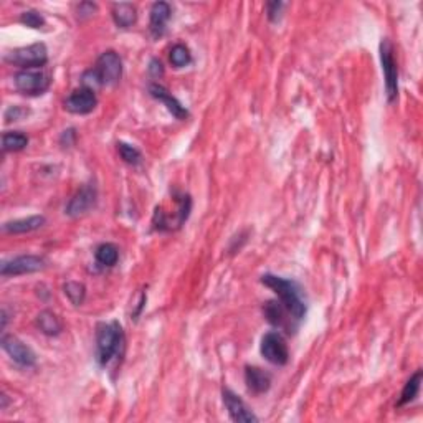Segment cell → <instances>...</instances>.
Masks as SVG:
<instances>
[{"label":"cell","instance_id":"1","mask_svg":"<svg viewBox=\"0 0 423 423\" xmlns=\"http://www.w3.org/2000/svg\"><path fill=\"white\" fill-rule=\"evenodd\" d=\"M261 283L275 291V295L280 298V303L285 306L286 311L291 314L293 319L296 322L303 321L306 316V304L298 283L293 280H285L281 276L271 275V273L261 276Z\"/></svg>","mask_w":423,"mask_h":423},{"label":"cell","instance_id":"2","mask_svg":"<svg viewBox=\"0 0 423 423\" xmlns=\"http://www.w3.org/2000/svg\"><path fill=\"white\" fill-rule=\"evenodd\" d=\"M123 76V62L116 51L108 50L101 53L95 67L83 75V86L96 91L101 86H114Z\"/></svg>","mask_w":423,"mask_h":423},{"label":"cell","instance_id":"3","mask_svg":"<svg viewBox=\"0 0 423 423\" xmlns=\"http://www.w3.org/2000/svg\"><path fill=\"white\" fill-rule=\"evenodd\" d=\"M124 348V333L118 321L101 322L96 328V357L99 365L106 367L116 357L121 356Z\"/></svg>","mask_w":423,"mask_h":423},{"label":"cell","instance_id":"4","mask_svg":"<svg viewBox=\"0 0 423 423\" xmlns=\"http://www.w3.org/2000/svg\"><path fill=\"white\" fill-rule=\"evenodd\" d=\"M176 212L167 213L164 212L162 207H157L152 217V225H154L156 230L159 232H169L180 228L185 223V220L189 219V213L192 208V200L189 195H176Z\"/></svg>","mask_w":423,"mask_h":423},{"label":"cell","instance_id":"5","mask_svg":"<svg viewBox=\"0 0 423 423\" xmlns=\"http://www.w3.org/2000/svg\"><path fill=\"white\" fill-rule=\"evenodd\" d=\"M5 60L15 67L23 68V70H37L42 68L48 62V50L45 43H34L30 47H22L17 50L10 51L5 56Z\"/></svg>","mask_w":423,"mask_h":423},{"label":"cell","instance_id":"6","mask_svg":"<svg viewBox=\"0 0 423 423\" xmlns=\"http://www.w3.org/2000/svg\"><path fill=\"white\" fill-rule=\"evenodd\" d=\"M380 62L385 78L387 99H389V103H392L396 101L398 95V67L396 56H394V47L389 38H384L380 42Z\"/></svg>","mask_w":423,"mask_h":423},{"label":"cell","instance_id":"7","mask_svg":"<svg viewBox=\"0 0 423 423\" xmlns=\"http://www.w3.org/2000/svg\"><path fill=\"white\" fill-rule=\"evenodd\" d=\"M15 88L27 96L43 95L50 88V76L42 70H22L15 75Z\"/></svg>","mask_w":423,"mask_h":423},{"label":"cell","instance_id":"8","mask_svg":"<svg viewBox=\"0 0 423 423\" xmlns=\"http://www.w3.org/2000/svg\"><path fill=\"white\" fill-rule=\"evenodd\" d=\"M47 268V260L38 255H22L15 256L12 260L3 261L0 267V275L2 276H19V275H30V273L42 271Z\"/></svg>","mask_w":423,"mask_h":423},{"label":"cell","instance_id":"9","mask_svg":"<svg viewBox=\"0 0 423 423\" xmlns=\"http://www.w3.org/2000/svg\"><path fill=\"white\" fill-rule=\"evenodd\" d=\"M261 356L273 365H285L289 361V349L285 337L280 333H267L261 339Z\"/></svg>","mask_w":423,"mask_h":423},{"label":"cell","instance_id":"10","mask_svg":"<svg viewBox=\"0 0 423 423\" xmlns=\"http://www.w3.org/2000/svg\"><path fill=\"white\" fill-rule=\"evenodd\" d=\"M2 348L9 354V357L15 364L20 365V367H34L37 364V356L32 350L25 342H22L19 337L15 336H5L2 337Z\"/></svg>","mask_w":423,"mask_h":423},{"label":"cell","instance_id":"11","mask_svg":"<svg viewBox=\"0 0 423 423\" xmlns=\"http://www.w3.org/2000/svg\"><path fill=\"white\" fill-rule=\"evenodd\" d=\"M98 104V98H96V91L90 90V88L82 86L75 90L64 101V110L71 114H90Z\"/></svg>","mask_w":423,"mask_h":423},{"label":"cell","instance_id":"12","mask_svg":"<svg viewBox=\"0 0 423 423\" xmlns=\"http://www.w3.org/2000/svg\"><path fill=\"white\" fill-rule=\"evenodd\" d=\"M98 199V191L95 184H86L80 189L78 192L71 197V200L67 205V215L70 217H82L86 212H90L96 205Z\"/></svg>","mask_w":423,"mask_h":423},{"label":"cell","instance_id":"13","mask_svg":"<svg viewBox=\"0 0 423 423\" xmlns=\"http://www.w3.org/2000/svg\"><path fill=\"white\" fill-rule=\"evenodd\" d=\"M221 398H223V404L227 407L228 415L233 422L240 423H256L258 417L252 412V409L245 404V400L237 396L235 392L230 389L221 390Z\"/></svg>","mask_w":423,"mask_h":423},{"label":"cell","instance_id":"14","mask_svg":"<svg viewBox=\"0 0 423 423\" xmlns=\"http://www.w3.org/2000/svg\"><path fill=\"white\" fill-rule=\"evenodd\" d=\"M149 93H151L152 98H156L157 101L166 104L169 112H172V116H176L177 119L189 118V111L185 110V106H182V103H180L177 98H174L172 93H169L162 84H159V83L149 84Z\"/></svg>","mask_w":423,"mask_h":423},{"label":"cell","instance_id":"15","mask_svg":"<svg viewBox=\"0 0 423 423\" xmlns=\"http://www.w3.org/2000/svg\"><path fill=\"white\" fill-rule=\"evenodd\" d=\"M263 313L265 316H267L268 322H271V324L276 326V328L288 329V333H291L293 329L296 328V326L291 322L295 319L291 317V314L286 311V308L280 303V301H268V303L265 304Z\"/></svg>","mask_w":423,"mask_h":423},{"label":"cell","instance_id":"16","mask_svg":"<svg viewBox=\"0 0 423 423\" xmlns=\"http://www.w3.org/2000/svg\"><path fill=\"white\" fill-rule=\"evenodd\" d=\"M245 382H247L250 392L255 394V396H261V394L268 392L269 387H271V376L265 372L263 369L247 365L245 367Z\"/></svg>","mask_w":423,"mask_h":423},{"label":"cell","instance_id":"17","mask_svg":"<svg viewBox=\"0 0 423 423\" xmlns=\"http://www.w3.org/2000/svg\"><path fill=\"white\" fill-rule=\"evenodd\" d=\"M172 9L167 2H156L151 7V22H149V28H151V34L156 38L162 37L164 32H166V25L171 19Z\"/></svg>","mask_w":423,"mask_h":423},{"label":"cell","instance_id":"18","mask_svg":"<svg viewBox=\"0 0 423 423\" xmlns=\"http://www.w3.org/2000/svg\"><path fill=\"white\" fill-rule=\"evenodd\" d=\"M47 223V219L43 215H32L27 219L12 220L3 223V232L10 233V235H20V233H30L42 228Z\"/></svg>","mask_w":423,"mask_h":423},{"label":"cell","instance_id":"19","mask_svg":"<svg viewBox=\"0 0 423 423\" xmlns=\"http://www.w3.org/2000/svg\"><path fill=\"white\" fill-rule=\"evenodd\" d=\"M112 19L119 28H129L136 23L138 14H136V7L129 2H121L112 5Z\"/></svg>","mask_w":423,"mask_h":423},{"label":"cell","instance_id":"20","mask_svg":"<svg viewBox=\"0 0 423 423\" xmlns=\"http://www.w3.org/2000/svg\"><path fill=\"white\" fill-rule=\"evenodd\" d=\"M35 324H37V328L42 331L45 336H58L60 333L63 331V324L62 321L58 319V316H56L55 313L51 311H42L37 316V319H35Z\"/></svg>","mask_w":423,"mask_h":423},{"label":"cell","instance_id":"21","mask_svg":"<svg viewBox=\"0 0 423 423\" xmlns=\"http://www.w3.org/2000/svg\"><path fill=\"white\" fill-rule=\"evenodd\" d=\"M420 387H422V370H417V372L407 380L404 390H402L400 394V398H398L397 402V407H404L407 404H410V402H413L415 398L418 397Z\"/></svg>","mask_w":423,"mask_h":423},{"label":"cell","instance_id":"22","mask_svg":"<svg viewBox=\"0 0 423 423\" xmlns=\"http://www.w3.org/2000/svg\"><path fill=\"white\" fill-rule=\"evenodd\" d=\"M95 258L101 267L112 268L119 260V250L114 243H101L96 248Z\"/></svg>","mask_w":423,"mask_h":423},{"label":"cell","instance_id":"23","mask_svg":"<svg viewBox=\"0 0 423 423\" xmlns=\"http://www.w3.org/2000/svg\"><path fill=\"white\" fill-rule=\"evenodd\" d=\"M28 146V138L23 132L9 131L2 136V149L5 152H19Z\"/></svg>","mask_w":423,"mask_h":423},{"label":"cell","instance_id":"24","mask_svg":"<svg viewBox=\"0 0 423 423\" xmlns=\"http://www.w3.org/2000/svg\"><path fill=\"white\" fill-rule=\"evenodd\" d=\"M63 291L64 295L68 296V300L71 301V304L82 306L84 303L86 288H84L83 283H78V281H68V283L63 286Z\"/></svg>","mask_w":423,"mask_h":423},{"label":"cell","instance_id":"25","mask_svg":"<svg viewBox=\"0 0 423 423\" xmlns=\"http://www.w3.org/2000/svg\"><path fill=\"white\" fill-rule=\"evenodd\" d=\"M169 60H171V63L174 64L176 68H184L192 62V55H191V51H189L187 47L180 45V43H179V45L172 47L171 55H169Z\"/></svg>","mask_w":423,"mask_h":423},{"label":"cell","instance_id":"26","mask_svg":"<svg viewBox=\"0 0 423 423\" xmlns=\"http://www.w3.org/2000/svg\"><path fill=\"white\" fill-rule=\"evenodd\" d=\"M118 151L124 162L131 164V166H138L143 160V154H141L139 149L128 143H118Z\"/></svg>","mask_w":423,"mask_h":423},{"label":"cell","instance_id":"27","mask_svg":"<svg viewBox=\"0 0 423 423\" xmlns=\"http://www.w3.org/2000/svg\"><path fill=\"white\" fill-rule=\"evenodd\" d=\"M20 22L30 28H42L45 25V19H43V15L37 10L23 12V14L20 15Z\"/></svg>","mask_w":423,"mask_h":423},{"label":"cell","instance_id":"28","mask_svg":"<svg viewBox=\"0 0 423 423\" xmlns=\"http://www.w3.org/2000/svg\"><path fill=\"white\" fill-rule=\"evenodd\" d=\"M285 3L283 2H269L267 5V14L268 19L271 20V22H276V20H280L281 10H283Z\"/></svg>","mask_w":423,"mask_h":423},{"label":"cell","instance_id":"29","mask_svg":"<svg viewBox=\"0 0 423 423\" xmlns=\"http://www.w3.org/2000/svg\"><path fill=\"white\" fill-rule=\"evenodd\" d=\"M27 114H28L27 110H23V108H20V106H14L5 112V119L7 121H20V119H23V116H27Z\"/></svg>","mask_w":423,"mask_h":423},{"label":"cell","instance_id":"30","mask_svg":"<svg viewBox=\"0 0 423 423\" xmlns=\"http://www.w3.org/2000/svg\"><path fill=\"white\" fill-rule=\"evenodd\" d=\"M149 71H151V75L154 76V78H159V76L164 75V67L162 63L159 62V60H151V64H149Z\"/></svg>","mask_w":423,"mask_h":423},{"label":"cell","instance_id":"31","mask_svg":"<svg viewBox=\"0 0 423 423\" xmlns=\"http://www.w3.org/2000/svg\"><path fill=\"white\" fill-rule=\"evenodd\" d=\"M146 300H147V296L144 295V293H139V300H138V303H136V306H134V311H132V317H134V319H138L139 314L143 313L144 304H146Z\"/></svg>","mask_w":423,"mask_h":423},{"label":"cell","instance_id":"32","mask_svg":"<svg viewBox=\"0 0 423 423\" xmlns=\"http://www.w3.org/2000/svg\"><path fill=\"white\" fill-rule=\"evenodd\" d=\"M62 143H67V146H71L75 143V129H68V131L63 132Z\"/></svg>","mask_w":423,"mask_h":423},{"label":"cell","instance_id":"33","mask_svg":"<svg viewBox=\"0 0 423 423\" xmlns=\"http://www.w3.org/2000/svg\"><path fill=\"white\" fill-rule=\"evenodd\" d=\"M0 400H2V407H0V409L5 410V409H7V405H9V400H7V396H5V394H2V397H0Z\"/></svg>","mask_w":423,"mask_h":423},{"label":"cell","instance_id":"34","mask_svg":"<svg viewBox=\"0 0 423 423\" xmlns=\"http://www.w3.org/2000/svg\"><path fill=\"white\" fill-rule=\"evenodd\" d=\"M7 319H9V317H7V311H5V309H2V331L5 329Z\"/></svg>","mask_w":423,"mask_h":423}]
</instances>
